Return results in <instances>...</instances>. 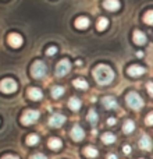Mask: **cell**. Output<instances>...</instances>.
Segmentation results:
<instances>
[{"label": "cell", "instance_id": "22", "mask_svg": "<svg viewBox=\"0 0 153 159\" xmlns=\"http://www.w3.org/2000/svg\"><path fill=\"white\" fill-rule=\"evenodd\" d=\"M134 129H135V123H134V121H132V120H125L124 127H123L124 133H125V134H129V133L134 131Z\"/></svg>", "mask_w": 153, "mask_h": 159}, {"label": "cell", "instance_id": "31", "mask_svg": "<svg viewBox=\"0 0 153 159\" xmlns=\"http://www.w3.org/2000/svg\"><path fill=\"white\" fill-rule=\"evenodd\" d=\"M2 159H20V158L15 157V155H4Z\"/></svg>", "mask_w": 153, "mask_h": 159}, {"label": "cell", "instance_id": "13", "mask_svg": "<svg viewBox=\"0 0 153 159\" xmlns=\"http://www.w3.org/2000/svg\"><path fill=\"white\" fill-rule=\"evenodd\" d=\"M103 6L106 10L116 11V10H118V7H120V2H118V0H104Z\"/></svg>", "mask_w": 153, "mask_h": 159}, {"label": "cell", "instance_id": "36", "mask_svg": "<svg viewBox=\"0 0 153 159\" xmlns=\"http://www.w3.org/2000/svg\"><path fill=\"white\" fill-rule=\"evenodd\" d=\"M137 56H138V57H143V52H138Z\"/></svg>", "mask_w": 153, "mask_h": 159}, {"label": "cell", "instance_id": "33", "mask_svg": "<svg viewBox=\"0 0 153 159\" xmlns=\"http://www.w3.org/2000/svg\"><path fill=\"white\" fill-rule=\"evenodd\" d=\"M148 92H149V95H153V88H152V82H148Z\"/></svg>", "mask_w": 153, "mask_h": 159}, {"label": "cell", "instance_id": "5", "mask_svg": "<svg viewBox=\"0 0 153 159\" xmlns=\"http://www.w3.org/2000/svg\"><path fill=\"white\" fill-rule=\"evenodd\" d=\"M38 119H39V112H38V110L31 109V110H27V112L22 115L21 123L25 124V126H29V124H33V123H35Z\"/></svg>", "mask_w": 153, "mask_h": 159}, {"label": "cell", "instance_id": "9", "mask_svg": "<svg viewBox=\"0 0 153 159\" xmlns=\"http://www.w3.org/2000/svg\"><path fill=\"white\" fill-rule=\"evenodd\" d=\"M145 67L142 66H138V64H134V66H129L128 70H127V73H128L131 77H139V75L145 74Z\"/></svg>", "mask_w": 153, "mask_h": 159}, {"label": "cell", "instance_id": "34", "mask_svg": "<svg viewBox=\"0 0 153 159\" xmlns=\"http://www.w3.org/2000/svg\"><path fill=\"white\" fill-rule=\"evenodd\" d=\"M124 152H125V154H129V152H131V147L129 145H124Z\"/></svg>", "mask_w": 153, "mask_h": 159}, {"label": "cell", "instance_id": "2", "mask_svg": "<svg viewBox=\"0 0 153 159\" xmlns=\"http://www.w3.org/2000/svg\"><path fill=\"white\" fill-rule=\"evenodd\" d=\"M125 102L131 109H135V110L141 109V107L143 106V99L141 98L137 92H129L128 95L125 96Z\"/></svg>", "mask_w": 153, "mask_h": 159}, {"label": "cell", "instance_id": "16", "mask_svg": "<svg viewBox=\"0 0 153 159\" xmlns=\"http://www.w3.org/2000/svg\"><path fill=\"white\" fill-rule=\"evenodd\" d=\"M47 145H49V148L53 149V151H59V149L63 147V143H61L60 138H50Z\"/></svg>", "mask_w": 153, "mask_h": 159}, {"label": "cell", "instance_id": "26", "mask_svg": "<svg viewBox=\"0 0 153 159\" xmlns=\"http://www.w3.org/2000/svg\"><path fill=\"white\" fill-rule=\"evenodd\" d=\"M98 113H96V110L95 109H90L89 110V113H88V120L90 121L92 124H95L96 121H98Z\"/></svg>", "mask_w": 153, "mask_h": 159}, {"label": "cell", "instance_id": "11", "mask_svg": "<svg viewBox=\"0 0 153 159\" xmlns=\"http://www.w3.org/2000/svg\"><path fill=\"white\" fill-rule=\"evenodd\" d=\"M84 135H85V133H84V130H82V127H79V126H74V127H72L71 138L74 141H81L82 138H84Z\"/></svg>", "mask_w": 153, "mask_h": 159}, {"label": "cell", "instance_id": "17", "mask_svg": "<svg viewBox=\"0 0 153 159\" xmlns=\"http://www.w3.org/2000/svg\"><path fill=\"white\" fill-rule=\"evenodd\" d=\"M139 147H141V149H145V151H151V148H152V141H151V138H149L148 135L142 137V138L139 140Z\"/></svg>", "mask_w": 153, "mask_h": 159}, {"label": "cell", "instance_id": "27", "mask_svg": "<svg viewBox=\"0 0 153 159\" xmlns=\"http://www.w3.org/2000/svg\"><path fill=\"white\" fill-rule=\"evenodd\" d=\"M145 22H146V24H149V25L153 22V11L152 10H149L148 13L145 14Z\"/></svg>", "mask_w": 153, "mask_h": 159}, {"label": "cell", "instance_id": "25", "mask_svg": "<svg viewBox=\"0 0 153 159\" xmlns=\"http://www.w3.org/2000/svg\"><path fill=\"white\" fill-rule=\"evenodd\" d=\"M39 143V137L36 134H29L27 137V144L28 145H36Z\"/></svg>", "mask_w": 153, "mask_h": 159}, {"label": "cell", "instance_id": "15", "mask_svg": "<svg viewBox=\"0 0 153 159\" xmlns=\"http://www.w3.org/2000/svg\"><path fill=\"white\" fill-rule=\"evenodd\" d=\"M134 42L137 45H145L146 43V35L143 32H141V31H135L134 32Z\"/></svg>", "mask_w": 153, "mask_h": 159}, {"label": "cell", "instance_id": "21", "mask_svg": "<svg viewBox=\"0 0 153 159\" xmlns=\"http://www.w3.org/2000/svg\"><path fill=\"white\" fill-rule=\"evenodd\" d=\"M64 93V88L63 87H60V85H56V87H53L52 88V96L55 99H57V98H60L61 95Z\"/></svg>", "mask_w": 153, "mask_h": 159}, {"label": "cell", "instance_id": "14", "mask_svg": "<svg viewBox=\"0 0 153 159\" xmlns=\"http://www.w3.org/2000/svg\"><path fill=\"white\" fill-rule=\"evenodd\" d=\"M75 27L78 30H85V28L89 27V18L88 17H78L75 20Z\"/></svg>", "mask_w": 153, "mask_h": 159}, {"label": "cell", "instance_id": "30", "mask_svg": "<svg viewBox=\"0 0 153 159\" xmlns=\"http://www.w3.org/2000/svg\"><path fill=\"white\" fill-rule=\"evenodd\" d=\"M29 159H47L46 157H45L43 154H33L32 157H31Z\"/></svg>", "mask_w": 153, "mask_h": 159}, {"label": "cell", "instance_id": "23", "mask_svg": "<svg viewBox=\"0 0 153 159\" xmlns=\"http://www.w3.org/2000/svg\"><path fill=\"white\" fill-rule=\"evenodd\" d=\"M72 85H74L75 88H79V89H86L88 88V82L85 81V80L82 78H76L72 81Z\"/></svg>", "mask_w": 153, "mask_h": 159}, {"label": "cell", "instance_id": "6", "mask_svg": "<svg viewBox=\"0 0 153 159\" xmlns=\"http://www.w3.org/2000/svg\"><path fill=\"white\" fill-rule=\"evenodd\" d=\"M17 89V82L13 78H4L0 81V91L4 93H11Z\"/></svg>", "mask_w": 153, "mask_h": 159}, {"label": "cell", "instance_id": "10", "mask_svg": "<svg viewBox=\"0 0 153 159\" xmlns=\"http://www.w3.org/2000/svg\"><path fill=\"white\" fill-rule=\"evenodd\" d=\"M28 96H29L32 101H39V99L43 98V92H42L39 88L32 87V88H29V89H28Z\"/></svg>", "mask_w": 153, "mask_h": 159}, {"label": "cell", "instance_id": "8", "mask_svg": "<svg viewBox=\"0 0 153 159\" xmlns=\"http://www.w3.org/2000/svg\"><path fill=\"white\" fill-rule=\"evenodd\" d=\"M7 42H8V45H10L11 48H20L22 45V36L20 35V34H10V35L7 36Z\"/></svg>", "mask_w": 153, "mask_h": 159}, {"label": "cell", "instance_id": "32", "mask_svg": "<svg viewBox=\"0 0 153 159\" xmlns=\"http://www.w3.org/2000/svg\"><path fill=\"white\" fill-rule=\"evenodd\" d=\"M107 124H109V126H114V124H116V119L114 117H110L109 120H107Z\"/></svg>", "mask_w": 153, "mask_h": 159}, {"label": "cell", "instance_id": "28", "mask_svg": "<svg viewBox=\"0 0 153 159\" xmlns=\"http://www.w3.org/2000/svg\"><path fill=\"white\" fill-rule=\"evenodd\" d=\"M56 53H57V48H56V46H50L49 49L46 50V55L47 56H53V55H56Z\"/></svg>", "mask_w": 153, "mask_h": 159}, {"label": "cell", "instance_id": "20", "mask_svg": "<svg viewBox=\"0 0 153 159\" xmlns=\"http://www.w3.org/2000/svg\"><path fill=\"white\" fill-rule=\"evenodd\" d=\"M107 25H109V20H107L106 17H100V18L98 20L96 28H98V31H104L107 28Z\"/></svg>", "mask_w": 153, "mask_h": 159}, {"label": "cell", "instance_id": "19", "mask_svg": "<svg viewBox=\"0 0 153 159\" xmlns=\"http://www.w3.org/2000/svg\"><path fill=\"white\" fill-rule=\"evenodd\" d=\"M68 106L71 110H79V107H81V101H79V98H76V96H71L68 101Z\"/></svg>", "mask_w": 153, "mask_h": 159}, {"label": "cell", "instance_id": "4", "mask_svg": "<svg viewBox=\"0 0 153 159\" xmlns=\"http://www.w3.org/2000/svg\"><path fill=\"white\" fill-rule=\"evenodd\" d=\"M70 70H71V63H70L68 59H63V60H60L57 63V66H56V74L59 75V77H64V75H67L70 73Z\"/></svg>", "mask_w": 153, "mask_h": 159}, {"label": "cell", "instance_id": "1", "mask_svg": "<svg viewBox=\"0 0 153 159\" xmlns=\"http://www.w3.org/2000/svg\"><path fill=\"white\" fill-rule=\"evenodd\" d=\"M93 78L96 80L98 84L107 85L114 80V71L111 70V67L106 66V64H99L93 69Z\"/></svg>", "mask_w": 153, "mask_h": 159}, {"label": "cell", "instance_id": "24", "mask_svg": "<svg viewBox=\"0 0 153 159\" xmlns=\"http://www.w3.org/2000/svg\"><path fill=\"white\" fill-rule=\"evenodd\" d=\"M102 141H103L104 144H113L116 141V135L111 134V133H104V134L102 135Z\"/></svg>", "mask_w": 153, "mask_h": 159}, {"label": "cell", "instance_id": "7", "mask_svg": "<svg viewBox=\"0 0 153 159\" xmlns=\"http://www.w3.org/2000/svg\"><path fill=\"white\" fill-rule=\"evenodd\" d=\"M64 123H66V116L60 115V113H55V115H52L49 119V126L55 127V129L61 127Z\"/></svg>", "mask_w": 153, "mask_h": 159}, {"label": "cell", "instance_id": "35", "mask_svg": "<svg viewBox=\"0 0 153 159\" xmlns=\"http://www.w3.org/2000/svg\"><path fill=\"white\" fill-rule=\"evenodd\" d=\"M107 159H117V155L116 154H109L107 155Z\"/></svg>", "mask_w": 153, "mask_h": 159}, {"label": "cell", "instance_id": "12", "mask_svg": "<svg viewBox=\"0 0 153 159\" xmlns=\"http://www.w3.org/2000/svg\"><path fill=\"white\" fill-rule=\"evenodd\" d=\"M102 103H103V106L106 107V109H116V107H117V101H116L113 96H104V98L102 99Z\"/></svg>", "mask_w": 153, "mask_h": 159}, {"label": "cell", "instance_id": "3", "mask_svg": "<svg viewBox=\"0 0 153 159\" xmlns=\"http://www.w3.org/2000/svg\"><path fill=\"white\" fill-rule=\"evenodd\" d=\"M46 73H47V67H46V64H45L43 61H41V60L33 61L32 67H31V74H32L33 77L35 78H42V77L46 75Z\"/></svg>", "mask_w": 153, "mask_h": 159}, {"label": "cell", "instance_id": "29", "mask_svg": "<svg viewBox=\"0 0 153 159\" xmlns=\"http://www.w3.org/2000/svg\"><path fill=\"white\" fill-rule=\"evenodd\" d=\"M152 123H153V113H148V116H146V124L148 126H152Z\"/></svg>", "mask_w": 153, "mask_h": 159}, {"label": "cell", "instance_id": "18", "mask_svg": "<svg viewBox=\"0 0 153 159\" xmlns=\"http://www.w3.org/2000/svg\"><path fill=\"white\" fill-rule=\"evenodd\" d=\"M84 155L85 157H88V158H96L99 155V151L95 148V147L88 145V147H85L84 148Z\"/></svg>", "mask_w": 153, "mask_h": 159}]
</instances>
